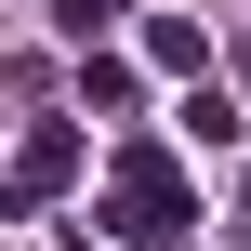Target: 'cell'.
Here are the masks:
<instances>
[{
  "label": "cell",
  "instance_id": "cell-1",
  "mask_svg": "<svg viewBox=\"0 0 251 251\" xmlns=\"http://www.w3.org/2000/svg\"><path fill=\"white\" fill-rule=\"evenodd\" d=\"M185 225H199V185H185V159H172V146H119V172H106V238L172 251Z\"/></svg>",
  "mask_w": 251,
  "mask_h": 251
},
{
  "label": "cell",
  "instance_id": "cell-2",
  "mask_svg": "<svg viewBox=\"0 0 251 251\" xmlns=\"http://www.w3.org/2000/svg\"><path fill=\"white\" fill-rule=\"evenodd\" d=\"M66 185H79V132L40 119V132L13 146V172H0V212H40V199H66Z\"/></svg>",
  "mask_w": 251,
  "mask_h": 251
},
{
  "label": "cell",
  "instance_id": "cell-3",
  "mask_svg": "<svg viewBox=\"0 0 251 251\" xmlns=\"http://www.w3.org/2000/svg\"><path fill=\"white\" fill-rule=\"evenodd\" d=\"M146 66H172V79H212V40H199L185 13H146Z\"/></svg>",
  "mask_w": 251,
  "mask_h": 251
},
{
  "label": "cell",
  "instance_id": "cell-4",
  "mask_svg": "<svg viewBox=\"0 0 251 251\" xmlns=\"http://www.w3.org/2000/svg\"><path fill=\"white\" fill-rule=\"evenodd\" d=\"M185 132H199V146H238V132H251V106H238V93H212V79H199V93H185Z\"/></svg>",
  "mask_w": 251,
  "mask_h": 251
},
{
  "label": "cell",
  "instance_id": "cell-5",
  "mask_svg": "<svg viewBox=\"0 0 251 251\" xmlns=\"http://www.w3.org/2000/svg\"><path fill=\"white\" fill-rule=\"evenodd\" d=\"M132 93H146V79H132V66H119V53H79V106H106V119H119V106H132Z\"/></svg>",
  "mask_w": 251,
  "mask_h": 251
},
{
  "label": "cell",
  "instance_id": "cell-6",
  "mask_svg": "<svg viewBox=\"0 0 251 251\" xmlns=\"http://www.w3.org/2000/svg\"><path fill=\"white\" fill-rule=\"evenodd\" d=\"M119 13H132V0H53V26H66V40H79V53H93V40H106V26H119Z\"/></svg>",
  "mask_w": 251,
  "mask_h": 251
},
{
  "label": "cell",
  "instance_id": "cell-7",
  "mask_svg": "<svg viewBox=\"0 0 251 251\" xmlns=\"http://www.w3.org/2000/svg\"><path fill=\"white\" fill-rule=\"evenodd\" d=\"M172 251H185V238H172Z\"/></svg>",
  "mask_w": 251,
  "mask_h": 251
}]
</instances>
